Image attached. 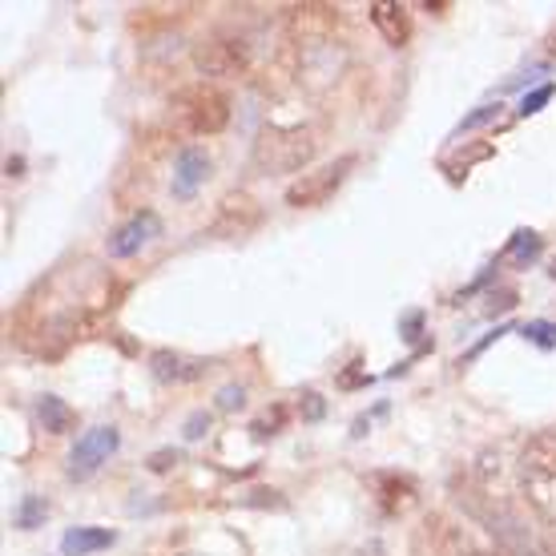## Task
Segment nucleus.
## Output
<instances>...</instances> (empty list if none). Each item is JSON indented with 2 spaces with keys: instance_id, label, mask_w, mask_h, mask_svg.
<instances>
[{
  "instance_id": "obj_1",
  "label": "nucleus",
  "mask_w": 556,
  "mask_h": 556,
  "mask_svg": "<svg viewBox=\"0 0 556 556\" xmlns=\"http://www.w3.org/2000/svg\"><path fill=\"white\" fill-rule=\"evenodd\" d=\"M319 138L311 126H266L254 138L251 162L258 174L275 178V174H299V169L315 157Z\"/></svg>"
},
{
  "instance_id": "obj_2",
  "label": "nucleus",
  "mask_w": 556,
  "mask_h": 556,
  "mask_svg": "<svg viewBox=\"0 0 556 556\" xmlns=\"http://www.w3.org/2000/svg\"><path fill=\"white\" fill-rule=\"evenodd\" d=\"M520 488L536 513L556 520V431H536L520 447Z\"/></svg>"
},
{
  "instance_id": "obj_3",
  "label": "nucleus",
  "mask_w": 556,
  "mask_h": 556,
  "mask_svg": "<svg viewBox=\"0 0 556 556\" xmlns=\"http://www.w3.org/2000/svg\"><path fill=\"white\" fill-rule=\"evenodd\" d=\"M174 113H178V122L190 134L198 138H214V134H223L230 126V98H226L223 89H214V85H190V89H181L178 98H174Z\"/></svg>"
},
{
  "instance_id": "obj_4",
  "label": "nucleus",
  "mask_w": 556,
  "mask_h": 556,
  "mask_svg": "<svg viewBox=\"0 0 556 556\" xmlns=\"http://www.w3.org/2000/svg\"><path fill=\"white\" fill-rule=\"evenodd\" d=\"M355 162H359L355 153H343V157H334V162L311 169V174H299V181L287 186V206H294V210L323 206V202H327V198L348 181V174L355 169Z\"/></svg>"
},
{
  "instance_id": "obj_5",
  "label": "nucleus",
  "mask_w": 556,
  "mask_h": 556,
  "mask_svg": "<svg viewBox=\"0 0 556 556\" xmlns=\"http://www.w3.org/2000/svg\"><path fill=\"white\" fill-rule=\"evenodd\" d=\"M117 444H122V431L113 428V424H98V428L81 431V440L70 452V468H65L70 480H89L117 452Z\"/></svg>"
},
{
  "instance_id": "obj_6",
  "label": "nucleus",
  "mask_w": 556,
  "mask_h": 556,
  "mask_svg": "<svg viewBox=\"0 0 556 556\" xmlns=\"http://www.w3.org/2000/svg\"><path fill=\"white\" fill-rule=\"evenodd\" d=\"M251 65V49L242 41H226V37H214V41L194 45V70L202 77H238Z\"/></svg>"
},
{
  "instance_id": "obj_7",
  "label": "nucleus",
  "mask_w": 556,
  "mask_h": 556,
  "mask_svg": "<svg viewBox=\"0 0 556 556\" xmlns=\"http://www.w3.org/2000/svg\"><path fill=\"white\" fill-rule=\"evenodd\" d=\"M153 238H162V218L153 210H138L129 223L113 230L105 251H110V258H134V254H141V247H150Z\"/></svg>"
},
{
  "instance_id": "obj_8",
  "label": "nucleus",
  "mask_w": 556,
  "mask_h": 556,
  "mask_svg": "<svg viewBox=\"0 0 556 556\" xmlns=\"http://www.w3.org/2000/svg\"><path fill=\"white\" fill-rule=\"evenodd\" d=\"M210 359H198V355H186V351H153L150 355V371L157 383H174V388H186V383H198V379L210 376Z\"/></svg>"
},
{
  "instance_id": "obj_9",
  "label": "nucleus",
  "mask_w": 556,
  "mask_h": 556,
  "mask_svg": "<svg viewBox=\"0 0 556 556\" xmlns=\"http://www.w3.org/2000/svg\"><path fill=\"white\" fill-rule=\"evenodd\" d=\"M263 223V210L251 194H226L218 202V218L210 226V235H223V238H242L251 235L254 226Z\"/></svg>"
},
{
  "instance_id": "obj_10",
  "label": "nucleus",
  "mask_w": 556,
  "mask_h": 556,
  "mask_svg": "<svg viewBox=\"0 0 556 556\" xmlns=\"http://www.w3.org/2000/svg\"><path fill=\"white\" fill-rule=\"evenodd\" d=\"M210 178V153L202 150V146H181L178 157H174V198H194L198 186Z\"/></svg>"
},
{
  "instance_id": "obj_11",
  "label": "nucleus",
  "mask_w": 556,
  "mask_h": 556,
  "mask_svg": "<svg viewBox=\"0 0 556 556\" xmlns=\"http://www.w3.org/2000/svg\"><path fill=\"white\" fill-rule=\"evenodd\" d=\"M371 25L379 28V37L391 45V49H404L412 41V16H407L404 4H391V0H376L371 9Z\"/></svg>"
},
{
  "instance_id": "obj_12",
  "label": "nucleus",
  "mask_w": 556,
  "mask_h": 556,
  "mask_svg": "<svg viewBox=\"0 0 556 556\" xmlns=\"http://www.w3.org/2000/svg\"><path fill=\"white\" fill-rule=\"evenodd\" d=\"M113 541H117V532L113 529L85 525V529H70L65 536H61V553L65 556H93V553H105Z\"/></svg>"
},
{
  "instance_id": "obj_13",
  "label": "nucleus",
  "mask_w": 556,
  "mask_h": 556,
  "mask_svg": "<svg viewBox=\"0 0 556 556\" xmlns=\"http://www.w3.org/2000/svg\"><path fill=\"white\" fill-rule=\"evenodd\" d=\"M37 419L45 424L49 435H70L77 428V412L65 400H56V395H45L41 404H37Z\"/></svg>"
},
{
  "instance_id": "obj_14",
  "label": "nucleus",
  "mask_w": 556,
  "mask_h": 556,
  "mask_svg": "<svg viewBox=\"0 0 556 556\" xmlns=\"http://www.w3.org/2000/svg\"><path fill=\"white\" fill-rule=\"evenodd\" d=\"M541 251H544V242H541V235H536V230H516L513 242L504 247L501 258H504V263H513V266H529Z\"/></svg>"
},
{
  "instance_id": "obj_15",
  "label": "nucleus",
  "mask_w": 556,
  "mask_h": 556,
  "mask_svg": "<svg viewBox=\"0 0 556 556\" xmlns=\"http://www.w3.org/2000/svg\"><path fill=\"white\" fill-rule=\"evenodd\" d=\"M484 157H492V146H488V141H484V146H472L468 153L459 150L456 157H444V162H440V169H444L452 181H464V178H468V169H472L476 162H484Z\"/></svg>"
},
{
  "instance_id": "obj_16",
  "label": "nucleus",
  "mask_w": 556,
  "mask_h": 556,
  "mask_svg": "<svg viewBox=\"0 0 556 556\" xmlns=\"http://www.w3.org/2000/svg\"><path fill=\"white\" fill-rule=\"evenodd\" d=\"M45 520H49V501H45V496H25L21 508H16V516H13V525L16 529H25V532L41 529Z\"/></svg>"
},
{
  "instance_id": "obj_17",
  "label": "nucleus",
  "mask_w": 556,
  "mask_h": 556,
  "mask_svg": "<svg viewBox=\"0 0 556 556\" xmlns=\"http://www.w3.org/2000/svg\"><path fill=\"white\" fill-rule=\"evenodd\" d=\"M282 424H287V407H270V412H263V419H254L251 431L258 440H266V435H278Z\"/></svg>"
},
{
  "instance_id": "obj_18",
  "label": "nucleus",
  "mask_w": 556,
  "mask_h": 556,
  "mask_svg": "<svg viewBox=\"0 0 556 556\" xmlns=\"http://www.w3.org/2000/svg\"><path fill=\"white\" fill-rule=\"evenodd\" d=\"M214 407H218V412H238V407H247V388H242V383H226V388L214 395Z\"/></svg>"
},
{
  "instance_id": "obj_19",
  "label": "nucleus",
  "mask_w": 556,
  "mask_h": 556,
  "mask_svg": "<svg viewBox=\"0 0 556 556\" xmlns=\"http://www.w3.org/2000/svg\"><path fill=\"white\" fill-rule=\"evenodd\" d=\"M553 98H556V85H541V89L525 93V101H520V117H532V113H541Z\"/></svg>"
},
{
  "instance_id": "obj_20",
  "label": "nucleus",
  "mask_w": 556,
  "mask_h": 556,
  "mask_svg": "<svg viewBox=\"0 0 556 556\" xmlns=\"http://www.w3.org/2000/svg\"><path fill=\"white\" fill-rule=\"evenodd\" d=\"M525 339H532V343H536V348H556V327L553 323H544V319H536V323H529V327H525Z\"/></svg>"
},
{
  "instance_id": "obj_21",
  "label": "nucleus",
  "mask_w": 556,
  "mask_h": 556,
  "mask_svg": "<svg viewBox=\"0 0 556 556\" xmlns=\"http://www.w3.org/2000/svg\"><path fill=\"white\" fill-rule=\"evenodd\" d=\"M496 117H501V101H496V105H480V110H476V113H468V117H464V122H459V134H464V129L484 126V122H496Z\"/></svg>"
},
{
  "instance_id": "obj_22",
  "label": "nucleus",
  "mask_w": 556,
  "mask_h": 556,
  "mask_svg": "<svg viewBox=\"0 0 556 556\" xmlns=\"http://www.w3.org/2000/svg\"><path fill=\"white\" fill-rule=\"evenodd\" d=\"M210 431V412H194V416L186 419V440H202Z\"/></svg>"
},
{
  "instance_id": "obj_23",
  "label": "nucleus",
  "mask_w": 556,
  "mask_h": 556,
  "mask_svg": "<svg viewBox=\"0 0 556 556\" xmlns=\"http://www.w3.org/2000/svg\"><path fill=\"white\" fill-rule=\"evenodd\" d=\"M174 464H178V452H157V456H150L153 472H166V468H174Z\"/></svg>"
},
{
  "instance_id": "obj_24",
  "label": "nucleus",
  "mask_w": 556,
  "mask_h": 556,
  "mask_svg": "<svg viewBox=\"0 0 556 556\" xmlns=\"http://www.w3.org/2000/svg\"><path fill=\"white\" fill-rule=\"evenodd\" d=\"M303 400H306V419H319L323 416V400H319V395H315V391H306Z\"/></svg>"
},
{
  "instance_id": "obj_25",
  "label": "nucleus",
  "mask_w": 556,
  "mask_h": 556,
  "mask_svg": "<svg viewBox=\"0 0 556 556\" xmlns=\"http://www.w3.org/2000/svg\"><path fill=\"white\" fill-rule=\"evenodd\" d=\"M548 53L556 56V28H553V37H548Z\"/></svg>"
},
{
  "instance_id": "obj_26",
  "label": "nucleus",
  "mask_w": 556,
  "mask_h": 556,
  "mask_svg": "<svg viewBox=\"0 0 556 556\" xmlns=\"http://www.w3.org/2000/svg\"><path fill=\"white\" fill-rule=\"evenodd\" d=\"M548 275H553V278H556V263H553V270H548Z\"/></svg>"
}]
</instances>
